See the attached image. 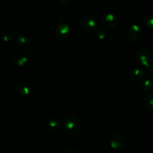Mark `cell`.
<instances>
[{"label":"cell","instance_id":"4fadbf2b","mask_svg":"<svg viewBox=\"0 0 153 153\" xmlns=\"http://www.w3.org/2000/svg\"><path fill=\"white\" fill-rule=\"evenodd\" d=\"M138 88L143 92H149L153 89V84L149 79H144L139 82Z\"/></svg>","mask_w":153,"mask_h":153},{"label":"cell","instance_id":"d6986e66","mask_svg":"<svg viewBox=\"0 0 153 153\" xmlns=\"http://www.w3.org/2000/svg\"><path fill=\"white\" fill-rule=\"evenodd\" d=\"M63 153H79V152L76 148L72 147V146H68V147H67L64 149Z\"/></svg>","mask_w":153,"mask_h":153},{"label":"cell","instance_id":"e0dca14e","mask_svg":"<svg viewBox=\"0 0 153 153\" xmlns=\"http://www.w3.org/2000/svg\"><path fill=\"white\" fill-rule=\"evenodd\" d=\"M143 22L144 25L147 28L150 30H153V15H147V16H144L143 17Z\"/></svg>","mask_w":153,"mask_h":153},{"label":"cell","instance_id":"9a60e30c","mask_svg":"<svg viewBox=\"0 0 153 153\" xmlns=\"http://www.w3.org/2000/svg\"><path fill=\"white\" fill-rule=\"evenodd\" d=\"M15 33L11 30H5L1 33V39L4 42L9 43L15 38Z\"/></svg>","mask_w":153,"mask_h":153},{"label":"cell","instance_id":"7c38bea8","mask_svg":"<svg viewBox=\"0 0 153 153\" xmlns=\"http://www.w3.org/2000/svg\"><path fill=\"white\" fill-rule=\"evenodd\" d=\"M61 127V121L59 118H53L50 120L47 124L48 131L51 133H57Z\"/></svg>","mask_w":153,"mask_h":153},{"label":"cell","instance_id":"30bf717a","mask_svg":"<svg viewBox=\"0 0 153 153\" xmlns=\"http://www.w3.org/2000/svg\"><path fill=\"white\" fill-rule=\"evenodd\" d=\"M129 79L133 82H137L140 80L144 76V70L140 66H134L130 70L128 73Z\"/></svg>","mask_w":153,"mask_h":153},{"label":"cell","instance_id":"3957f363","mask_svg":"<svg viewBox=\"0 0 153 153\" xmlns=\"http://www.w3.org/2000/svg\"><path fill=\"white\" fill-rule=\"evenodd\" d=\"M71 34V28L67 22L60 21L54 29L55 37L59 40H65Z\"/></svg>","mask_w":153,"mask_h":153},{"label":"cell","instance_id":"52a82bcc","mask_svg":"<svg viewBox=\"0 0 153 153\" xmlns=\"http://www.w3.org/2000/svg\"><path fill=\"white\" fill-rule=\"evenodd\" d=\"M101 22L104 28L108 29H114L118 24V19L114 13L108 12L104 13L101 18Z\"/></svg>","mask_w":153,"mask_h":153},{"label":"cell","instance_id":"6da1fadb","mask_svg":"<svg viewBox=\"0 0 153 153\" xmlns=\"http://www.w3.org/2000/svg\"><path fill=\"white\" fill-rule=\"evenodd\" d=\"M66 132L71 136H76L80 134L82 130V122L80 117L74 114H67L63 120Z\"/></svg>","mask_w":153,"mask_h":153},{"label":"cell","instance_id":"ffe728a7","mask_svg":"<svg viewBox=\"0 0 153 153\" xmlns=\"http://www.w3.org/2000/svg\"><path fill=\"white\" fill-rule=\"evenodd\" d=\"M146 72L148 76H153V64H150L146 67Z\"/></svg>","mask_w":153,"mask_h":153},{"label":"cell","instance_id":"5bb4252c","mask_svg":"<svg viewBox=\"0 0 153 153\" xmlns=\"http://www.w3.org/2000/svg\"><path fill=\"white\" fill-rule=\"evenodd\" d=\"M143 105L146 110L149 111H153V92L149 93V94L145 97L144 100H143Z\"/></svg>","mask_w":153,"mask_h":153},{"label":"cell","instance_id":"8fae6325","mask_svg":"<svg viewBox=\"0 0 153 153\" xmlns=\"http://www.w3.org/2000/svg\"><path fill=\"white\" fill-rule=\"evenodd\" d=\"M16 44L20 49H27L31 45V39L26 34H19L16 37Z\"/></svg>","mask_w":153,"mask_h":153},{"label":"cell","instance_id":"8992f818","mask_svg":"<svg viewBox=\"0 0 153 153\" xmlns=\"http://www.w3.org/2000/svg\"><path fill=\"white\" fill-rule=\"evenodd\" d=\"M126 138L120 134L113 133L108 137V143L114 149H120L125 146Z\"/></svg>","mask_w":153,"mask_h":153},{"label":"cell","instance_id":"277c9868","mask_svg":"<svg viewBox=\"0 0 153 153\" xmlns=\"http://www.w3.org/2000/svg\"><path fill=\"white\" fill-rule=\"evenodd\" d=\"M97 21L95 17L91 14H85L80 20V28L84 32L91 33L95 31Z\"/></svg>","mask_w":153,"mask_h":153},{"label":"cell","instance_id":"7a4b0ae2","mask_svg":"<svg viewBox=\"0 0 153 153\" xmlns=\"http://www.w3.org/2000/svg\"><path fill=\"white\" fill-rule=\"evenodd\" d=\"M34 53V49L32 48L26 49L24 52H16L13 55L11 59V62L15 67H22L25 66L28 63V58Z\"/></svg>","mask_w":153,"mask_h":153},{"label":"cell","instance_id":"ba28073f","mask_svg":"<svg viewBox=\"0 0 153 153\" xmlns=\"http://www.w3.org/2000/svg\"><path fill=\"white\" fill-rule=\"evenodd\" d=\"M142 35H143V32H142L141 28L137 24H132L128 28L127 37L131 42H133V43L139 42L141 39Z\"/></svg>","mask_w":153,"mask_h":153},{"label":"cell","instance_id":"5b68a950","mask_svg":"<svg viewBox=\"0 0 153 153\" xmlns=\"http://www.w3.org/2000/svg\"><path fill=\"white\" fill-rule=\"evenodd\" d=\"M134 59L139 65L144 66L146 67L149 64H150V61L152 60V54L150 51L148 50L146 48H140L136 52Z\"/></svg>","mask_w":153,"mask_h":153},{"label":"cell","instance_id":"2e32d148","mask_svg":"<svg viewBox=\"0 0 153 153\" xmlns=\"http://www.w3.org/2000/svg\"><path fill=\"white\" fill-rule=\"evenodd\" d=\"M94 31H95L96 37L100 40H105L108 36V31L104 27H98Z\"/></svg>","mask_w":153,"mask_h":153},{"label":"cell","instance_id":"9c48e42d","mask_svg":"<svg viewBox=\"0 0 153 153\" xmlns=\"http://www.w3.org/2000/svg\"><path fill=\"white\" fill-rule=\"evenodd\" d=\"M14 90L16 94L20 97H28L31 93L30 86L24 82H17L15 85Z\"/></svg>","mask_w":153,"mask_h":153},{"label":"cell","instance_id":"ac0fdd59","mask_svg":"<svg viewBox=\"0 0 153 153\" xmlns=\"http://www.w3.org/2000/svg\"><path fill=\"white\" fill-rule=\"evenodd\" d=\"M58 1L63 7H69L73 3V0H58Z\"/></svg>","mask_w":153,"mask_h":153}]
</instances>
